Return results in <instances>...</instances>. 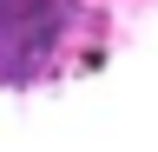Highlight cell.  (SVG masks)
<instances>
[{"instance_id": "6da1fadb", "label": "cell", "mask_w": 158, "mask_h": 152, "mask_svg": "<svg viewBox=\"0 0 158 152\" xmlns=\"http://www.w3.org/2000/svg\"><path fill=\"white\" fill-rule=\"evenodd\" d=\"M66 27V0H0V86H27Z\"/></svg>"}]
</instances>
